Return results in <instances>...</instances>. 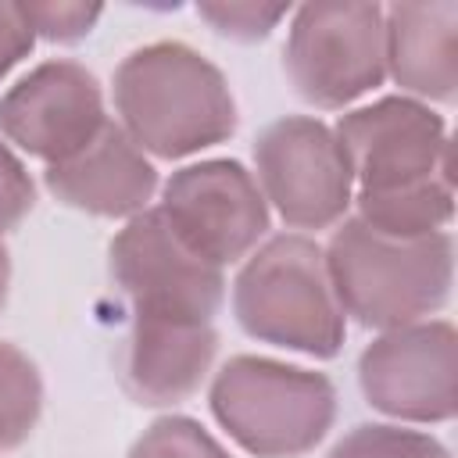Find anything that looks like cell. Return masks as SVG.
Here are the masks:
<instances>
[{
  "label": "cell",
  "mask_w": 458,
  "mask_h": 458,
  "mask_svg": "<svg viewBox=\"0 0 458 458\" xmlns=\"http://www.w3.org/2000/svg\"><path fill=\"white\" fill-rule=\"evenodd\" d=\"M129 458H229L215 437L204 433L193 419L172 415L154 422L129 451Z\"/></svg>",
  "instance_id": "cell-17"
},
{
  "label": "cell",
  "mask_w": 458,
  "mask_h": 458,
  "mask_svg": "<svg viewBox=\"0 0 458 458\" xmlns=\"http://www.w3.org/2000/svg\"><path fill=\"white\" fill-rule=\"evenodd\" d=\"M104 125L100 86L82 64L72 61L39 64L0 100L4 136L50 165L82 150Z\"/></svg>",
  "instance_id": "cell-11"
},
{
  "label": "cell",
  "mask_w": 458,
  "mask_h": 458,
  "mask_svg": "<svg viewBox=\"0 0 458 458\" xmlns=\"http://www.w3.org/2000/svg\"><path fill=\"white\" fill-rule=\"evenodd\" d=\"M218 422L261 458H293L315 447L336 411L333 383L268 358H233L211 386Z\"/></svg>",
  "instance_id": "cell-5"
},
{
  "label": "cell",
  "mask_w": 458,
  "mask_h": 458,
  "mask_svg": "<svg viewBox=\"0 0 458 458\" xmlns=\"http://www.w3.org/2000/svg\"><path fill=\"white\" fill-rule=\"evenodd\" d=\"M47 186L68 208L114 218L147 211L157 175L129 132L107 122L82 150L47 168Z\"/></svg>",
  "instance_id": "cell-13"
},
{
  "label": "cell",
  "mask_w": 458,
  "mask_h": 458,
  "mask_svg": "<svg viewBox=\"0 0 458 458\" xmlns=\"http://www.w3.org/2000/svg\"><path fill=\"white\" fill-rule=\"evenodd\" d=\"M111 279L129 301L132 318L211 326L222 308V268L197 258L161 218L140 211L111 240Z\"/></svg>",
  "instance_id": "cell-6"
},
{
  "label": "cell",
  "mask_w": 458,
  "mask_h": 458,
  "mask_svg": "<svg viewBox=\"0 0 458 458\" xmlns=\"http://www.w3.org/2000/svg\"><path fill=\"white\" fill-rule=\"evenodd\" d=\"M7 276H11V261H7V250L0 247V308H4V297H7Z\"/></svg>",
  "instance_id": "cell-22"
},
{
  "label": "cell",
  "mask_w": 458,
  "mask_h": 458,
  "mask_svg": "<svg viewBox=\"0 0 458 458\" xmlns=\"http://www.w3.org/2000/svg\"><path fill=\"white\" fill-rule=\"evenodd\" d=\"M161 218L204 261L243 258L268 229V208L254 175L240 161H200L165 182Z\"/></svg>",
  "instance_id": "cell-9"
},
{
  "label": "cell",
  "mask_w": 458,
  "mask_h": 458,
  "mask_svg": "<svg viewBox=\"0 0 458 458\" xmlns=\"http://www.w3.org/2000/svg\"><path fill=\"white\" fill-rule=\"evenodd\" d=\"M21 14L32 32L68 43L89 32V25L100 18L97 4H21Z\"/></svg>",
  "instance_id": "cell-19"
},
{
  "label": "cell",
  "mask_w": 458,
  "mask_h": 458,
  "mask_svg": "<svg viewBox=\"0 0 458 458\" xmlns=\"http://www.w3.org/2000/svg\"><path fill=\"white\" fill-rule=\"evenodd\" d=\"M233 308L240 326L268 344L329 358L344 344L326 254L308 236H276L236 276Z\"/></svg>",
  "instance_id": "cell-4"
},
{
  "label": "cell",
  "mask_w": 458,
  "mask_h": 458,
  "mask_svg": "<svg viewBox=\"0 0 458 458\" xmlns=\"http://www.w3.org/2000/svg\"><path fill=\"white\" fill-rule=\"evenodd\" d=\"M197 14L215 25V32L233 39H261L276 29V21L286 14L283 4H200Z\"/></svg>",
  "instance_id": "cell-18"
},
{
  "label": "cell",
  "mask_w": 458,
  "mask_h": 458,
  "mask_svg": "<svg viewBox=\"0 0 458 458\" xmlns=\"http://www.w3.org/2000/svg\"><path fill=\"white\" fill-rule=\"evenodd\" d=\"M114 104L129 140L161 157L211 147L236 125L222 72L182 43H154L129 54L114 75Z\"/></svg>",
  "instance_id": "cell-2"
},
{
  "label": "cell",
  "mask_w": 458,
  "mask_h": 458,
  "mask_svg": "<svg viewBox=\"0 0 458 458\" xmlns=\"http://www.w3.org/2000/svg\"><path fill=\"white\" fill-rule=\"evenodd\" d=\"M258 190L276 211L301 229L336 222L351 204V165L336 132L315 118H279L254 147Z\"/></svg>",
  "instance_id": "cell-8"
},
{
  "label": "cell",
  "mask_w": 458,
  "mask_h": 458,
  "mask_svg": "<svg viewBox=\"0 0 458 458\" xmlns=\"http://www.w3.org/2000/svg\"><path fill=\"white\" fill-rule=\"evenodd\" d=\"M365 397L397 419L437 422L454 415V329L411 322L379 336L358 365Z\"/></svg>",
  "instance_id": "cell-10"
},
{
  "label": "cell",
  "mask_w": 458,
  "mask_h": 458,
  "mask_svg": "<svg viewBox=\"0 0 458 458\" xmlns=\"http://www.w3.org/2000/svg\"><path fill=\"white\" fill-rule=\"evenodd\" d=\"M386 72V29L376 4H308L286 39V75L293 89L340 107L372 89Z\"/></svg>",
  "instance_id": "cell-7"
},
{
  "label": "cell",
  "mask_w": 458,
  "mask_h": 458,
  "mask_svg": "<svg viewBox=\"0 0 458 458\" xmlns=\"http://www.w3.org/2000/svg\"><path fill=\"white\" fill-rule=\"evenodd\" d=\"M215 347L218 336L211 326L132 318L114 347V372L132 401L175 404L200 386Z\"/></svg>",
  "instance_id": "cell-12"
},
{
  "label": "cell",
  "mask_w": 458,
  "mask_h": 458,
  "mask_svg": "<svg viewBox=\"0 0 458 458\" xmlns=\"http://www.w3.org/2000/svg\"><path fill=\"white\" fill-rule=\"evenodd\" d=\"M32 208V179L21 161L0 143V236L25 218Z\"/></svg>",
  "instance_id": "cell-20"
},
{
  "label": "cell",
  "mask_w": 458,
  "mask_h": 458,
  "mask_svg": "<svg viewBox=\"0 0 458 458\" xmlns=\"http://www.w3.org/2000/svg\"><path fill=\"white\" fill-rule=\"evenodd\" d=\"M32 29L21 14V4H0V75H7L32 47Z\"/></svg>",
  "instance_id": "cell-21"
},
{
  "label": "cell",
  "mask_w": 458,
  "mask_h": 458,
  "mask_svg": "<svg viewBox=\"0 0 458 458\" xmlns=\"http://www.w3.org/2000/svg\"><path fill=\"white\" fill-rule=\"evenodd\" d=\"M451 254L447 233L390 236L351 218L329 240L326 272L340 311L354 315L361 326L401 329L447 301Z\"/></svg>",
  "instance_id": "cell-3"
},
{
  "label": "cell",
  "mask_w": 458,
  "mask_h": 458,
  "mask_svg": "<svg viewBox=\"0 0 458 458\" xmlns=\"http://www.w3.org/2000/svg\"><path fill=\"white\" fill-rule=\"evenodd\" d=\"M383 29L394 79L411 93L451 100L458 86V4H394L383 11Z\"/></svg>",
  "instance_id": "cell-14"
},
{
  "label": "cell",
  "mask_w": 458,
  "mask_h": 458,
  "mask_svg": "<svg viewBox=\"0 0 458 458\" xmlns=\"http://www.w3.org/2000/svg\"><path fill=\"white\" fill-rule=\"evenodd\" d=\"M43 386L36 365L11 344H0V447L21 444L39 415Z\"/></svg>",
  "instance_id": "cell-15"
},
{
  "label": "cell",
  "mask_w": 458,
  "mask_h": 458,
  "mask_svg": "<svg viewBox=\"0 0 458 458\" xmlns=\"http://www.w3.org/2000/svg\"><path fill=\"white\" fill-rule=\"evenodd\" d=\"M358 182V218L390 236H429L451 218V143L444 122L404 97H386L336 122Z\"/></svg>",
  "instance_id": "cell-1"
},
{
  "label": "cell",
  "mask_w": 458,
  "mask_h": 458,
  "mask_svg": "<svg viewBox=\"0 0 458 458\" xmlns=\"http://www.w3.org/2000/svg\"><path fill=\"white\" fill-rule=\"evenodd\" d=\"M329 458H451V454L444 444L415 429L358 426L329 451Z\"/></svg>",
  "instance_id": "cell-16"
}]
</instances>
